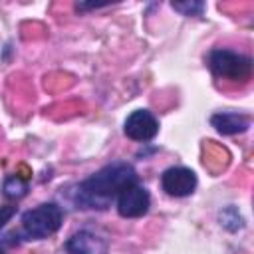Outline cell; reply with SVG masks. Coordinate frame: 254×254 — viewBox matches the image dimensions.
I'll return each instance as SVG.
<instances>
[{
    "mask_svg": "<svg viewBox=\"0 0 254 254\" xmlns=\"http://www.w3.org/2000/svg\"><path fill=\"white\" fill-rule=\"evenodd\" d=\"M135 181L139 179L131 163L113 161L75 185L73 204L83 210H107L117 200L119 192Z\"/></svg>",
    "mask_w": 254,
    "mask_h": 254,
    "instance_id": "1",
    "label": "cell"
},
{
    "mask_svg": "<svg viewBox=\"0 0 254 254\" xmlns=\"http://www.w3.org/2000/svg\"><path fill=\"white\" fill-rule=\"evenodd\" d=\"M64 222V210L58 202H42L20 216V230L14 232L16 242L20 240H46L60 230Z\"/></svg>",
    "mask_w": 254,
    "mask_h": 254,
    "instance_id": "2",
    "label": "cell"
},
{
    "mask_svg": "<svg viewBox=\"0 0 254 254\" xmlns=\"http://www.w3.org/2000/svg\"><path fill=\"white\" fill-rule=\"evenodd\" d=\"M206 65L214 77L244 83L252 75V58L230 48H214L206 56Z\"/></svg>",
    "mask_w": 254,
    "mask_h": 254,
    "instance_id": "3",
    "label": "cell"
},
{
    "mask_svg": "<svg viewBox=\"0 0 254 254\" xmlns=\"http://www.w3.org/2000/svg\"><path fill=\"white\" fill-rule=\"evenodd\" d=\"M115 206L117 214L123 218H141L151 208V194L139 181H135L119 192Z\"/></svg>",
    "mask_w": 254,
    "mask_h": 254,
    "instance_id": "4",
    "label": "cell"
},
{
    "mask_svg": "<svg viewBox=\"0 0 254 254\" xmlns=\"http://www.w3.org/2000/svg\"><path fill=\"white\" fill-rule=\"evenodd\" d=\"M196 185H198V179H196L194 171L189 167L177 165V167H169L161 173V189L169 196H175V198L190 196L194 192Z\"/></svg>",
    "mask_w": 254,
    "mask_h": 254,
    "instance_id": "5",
    "label": "cell"
},
{
    "mask_svg": "<svg viewBox=\"0 0 254 254\" xmlns=\"http://www.w3.org/2000/svg\"><path fill=\"white\" fill-rule=\"evenodd\" d=\"M123 133L137 143H149L159 133V119L149 109H135L123 123Z\"/></svg>",
    "mask_w": 254,
    "mask_h": 254,
    "instance_id": "6",
    "label": "cell"
},
{
    "mask_svg": "<svg viewBox=\"0 0 254 254\" xmlns=\"http://www.w3.org/2000/svg\"><path fill=\"white\" fill-rule=\"evenodd\" d=\"M107 250H109L107 238L89 230V228L75 230L64 242V252L65 254H107Z\"/></svg>",
    "mask_w": 254,
    "mask_h": 254,
    "instance_id": "7",
    "label": "cell"
},
{
    "mask_svg": "<svg viewBox=\"0 0 254 254\" xmlns=\"http://www.w3.org/2000/svg\"><path fill=\"white\" fill-rule=\"evenodd\" d=\"M210 125L220 135H238L250 129V117L238 111H218L210 115Z\"/></svg>",
    "mask_w": 254,
    "mask_h": 254,
    "instance_id": "8",
    "label": "cell"
},
{
    "mask_svg": "<svg viewBox=\"0 0 254 254\" xmlns=\"http://www.w3.org/2000/svg\"><path fill=\"white\" fill-rule=\"evenodd\" d=\"M28 190H30V183L20 175H8L2 183V194L8 200H20L28 194Z\"/></svg>",
    "mask_w": 254,
    "mask_h": 254,
    "instance_id": "9",
    "label": "cell"
},
{
    "mask_svg": "<svg viewBox=\"0 0 254 254\" xmlns=\"http://www.w3.org/2000/svg\"><path fill=\"white\" fill-rule=\"evenodd\" d=\"M218 224L224 230H228V232H238V230H242L246 226V220L240 214L238 206L228 204V206H224V208L218 210Z\"/></svg>",
    "mask_w": 254,
    "mask_h": 254,
    "instance_id": "10",
    "label": "cell"
},
{
    "mask_svg": "<svg viewBox=\"0 0 254 254\" xmlns=\"http://www.w3.org/2000/svg\"><path fill=\"white\" fill-rule=\"evenodd\" d=\"M171 8L181 12L183 16H202L206 4L200 0H187V2H173Z\"/></svg>",
    "mask_w": 254,
    "mask_h": 254,
    "instance_id": "11",
    "label": "cell"
},
{
    "mask_svg": "<svg viewBox=\"0 0 254 254\" xmlns=\"http://www.w3.org/2000/svg\"><path fill=\"white\" fill-rule=\"evenodd\" d=\"M16 210H18V206H14V204H4V206H0V230L12 220V216L16 214Z\"/></svg>",
    "mask_w": 254,
    "mask_h": 254,
    "instance_id": "12",
    "label": "cell"
},
{
    "mask_svg": "<svg viewBox=\"0 0 254 254\" xmlns=\"http://www.w3.org/2000/svg\"><path fill=\"white\" fill-rule=\"evenodd\" d=\"M0 254H8V252H6V244H4V240L0 242Z\"/></svg>",
    "mask_w": 254,
    "mask_h": 254,
    "instance_id": "13",
    "label": "cell"
}]
</instances>
